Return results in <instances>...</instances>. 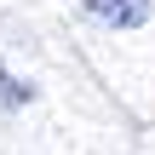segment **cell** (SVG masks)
<instances>
[{"mask_svg": "<svg viewBox=\"0 0 155 155\" xmlns=\"http://www.w3.org/2000/svg\"><path fill=\"white\" fill-rule=\"evenodd\" d=\"M86 17L115 23V29H138L150 17V0H86Z\"/></svg>", "mask_w": 155, "mask_h": 155, "instance_id": "cell-1", "label": "cell"}]
</instances>
